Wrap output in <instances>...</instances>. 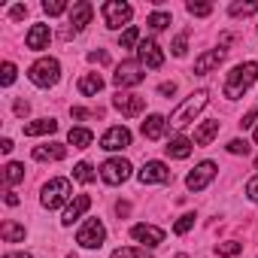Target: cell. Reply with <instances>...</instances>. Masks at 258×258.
<instances>
[{"instance_id": "d4e9b609", "label": "cell", "mask_w": 258, "mask_h": 258, "mask_svg": "<svg viewBox=\"0 0 258 258\" xmlns=\"http://www.w3.org/2000/svg\"><path fill=\"white\" fill-rule=\"evenodd\" d=\"M91 140H94V134L88 131V127H70V134H67V143L73 149H88Z\"/></svg>"}, {"instance_id": "ab89813d", "label": "cell", "mask_w": 258, "mask_h": 258, "mask_svg": "<svg viewBox=\"0 0 258 258\" xmlns=\"http://www.w3.org/2000/svg\"><path fill=\"white\" fill-rule=\"evenodd\" d=\"M246 198H249L252 204H258V173H255V176L246 182Z\"/></svg>"}, {"instance_id": "52a82bcc", "label": "cell", "mask_w": 258, "mask_h": 258, "mask_svg": "<svg viewBox=\"0 0 258 258\" xmlns=\"http://www.w3.org/2000/svg\"><path fill=\"white\" fill-rule=\"evenodd\" d=\"M131 161H124V158H106L103 164H100V179L106 182V185H121L127 176H131Z\"/></svg>"}, {"instance_id": "cb8c5ba5", "label": "cell", "mask_w": 258, "mask_h": 258, "mask_svg": "<svg viewBox=\"0 0 258 258\" xmlns=\"http://www.w3.org/2000/svg\"><path fill=\"white\" fill-rule=\"evenodd\" d=\"M79 94H85V97H94V94H100L103 91V79L97 76V73H85L82 79H79Z\"/></svg>"}, {"instance_id": "603a6c76", "label": "cell", "mask_w": 258, "mask_h": 258, "mask_svg": "<svg viewBox=\"0 0 258 258\" xmlns=\"http://www.w3.org/2000/svg\"><path fill=\"white\" fill-rule=\"evenodd\" d=\"M191 146H195V140H188V137H182V134H179V137L167 140V146H164V149H167V155H170V158H179V161H182V158H188V155H191Z\"/></svg>"}, {"instance_id": "8992f818", "label": "cell", "mask_w": 258, "mask_h": 258, "mask_svg": "<svg viewBox=\"0 0 258 258\" xmlns=\"http://www.w3.org/2000/svg\"><path fill=\"white\" fill-rule=\"evenodd\" d=\"M103 240H106V228H103L100 219H85L82 228L76 231V243H79L82 249H100Z\"/></svg>"}, {"instance_id": "60d3db41", "label": "cell", "mask_w": 258, "mask_h": 258, "mask_svg": "<svg viewBox=\"0 0 258 258\" xmlns=\"http://www.w3.org/2000/svg\"><path fill=\"white\" fill-rule=\"evenodd\" d=\"M88 61L91 64H109V55L106 52H88Z\"/></svg>"}, {"instance_id": "f6af8a7d", "label": "cell", "mask_w": 258, "mask_h": 258, "mask_svg": "<svg viewBox=\"0 0 258 258\" xmlns=\"http://www.w3.org/2000/svg\"><path fill=\"white\" fill-rule=\"evenodd\" d=\"M28 109H31L28 100H19V103H16V112H19V115H28Z\"/></svg>"}, {"instance_id": "277c9868", "label": "cell", "mask_w": 258, "mask_h": 258, "mask_svg": "<svg viewBox=\"0 0 258 258\" xmlns=\"http://www.w3.org/2000/svg\"><path fill=\"white\" fill-rule=\"evenodd\" d=\"M28 79L37 85V88H52V85H58V79H61V64H58V58H40V61H34L31 67H28Z\"/></svg>"}, {"instance_id": "7402d4cb", "label": "cell", "mask_w": 258, "mask_h": 258, "mask_svg": "<svg viewBox=\"0 0 258 258\" xmlns=\"http://www.w3.org/2000/svg\"><path fill=\"white\" fill-rule=\"evenodd\" d=\"M25 137H43V134H55L58 131V121L55 118H37V121H28L25 127Z\"/></svg>"}, {"instance_id": "5bb4252c", "label": "cell", "mask_w": 258, "mask_h": 258, "mask_svg": "<svg viewBox=\"0 0 258 258\" xmlns=\"http://www.w3.org/2000/svg\"><path fill=\"white\" fill-rule=\"evenodd\" d=\"M91 16H94V7L88 4V0H79V4H73V10H70V28H67V37H70V34H79V31L91 22Z\"/></svg>"}, {"instance_id": "b9f144b4", "label": "cell", "mask_w": 258, "mask_h": 258, "mask_svg": "<svg viewBox=\"0 0 258 258\" xmlns=\"http://www.w3.org/2000/svg\"><path fill=\"white\" fill-rule=\"evenodd\" d=\"M240 124H243V127H255V124H258V106H255L249 115H243V121H240Z\"/></svg>"}, {"instance_id": "74e56055", "label": "cell", "mask_w": 258, "mask_h": 258, "mask_svg": "<svg viewBox=\"0 0 258 258\" xmlns=\"http://www.w3.org/2000/svg\"><path fill=\"white\" fill-rule=\"evenodd\" d=\"M170 49H173V55H176V58H182V55L188 52V34H179V37L173 40V46H170Z\"/></svg>"}, {"instance_id": "30bf717a", "label": "cell", "mask_w": 258, "mask_h": 258, "mask_svg": "<svg viewBox=\"0 0 258 258\" xmlns=\"http://www.w3.org/2000/svg\"><path fill=\"white\" fill-rule=\"evenodd\" d=\"M143 64L140 61H121L118 67H115V76H112V82L118 85V88H131V85H140L143 82Z\"/></svg>"}, {"instance_id": "5b68a950", "label": "cell", "mask_w": 258, "mask_h": 258, "mask_svg": "<svg viewBox=\"0 0 258 258\" xmlns=\"http://www.w3.org/2000/svg\"><path fill=\"white\" fill-rule=\"evenodd\" d=\"M100 16H103V25L109 31H121L127 22H131L134 10H131V4H124V0H106V4L100 7ZM127 28H131V25H127Z\"/></svg>"}, {"instance_id": "7dc6e473", "label": "cell", "mask_w": 258, "mask_h": 258, "mask_svg": "<svg viewBox=\"0 0 258 258\" xmlns=\"http://www.w3.org/2000/svg\"><path fill=\"white\" fill-rule=\"evenodd\" d=\"M4 201H7V207H19V195H16V191H7Z\"/></svg>"}, {"instance_id": "ffe728a7", "label": "cell", "mask_w": 258, "mask_h": 258, "mask_svg": "<svg viewBox=\"0 0 258 258\" xmlns=\"http://www.w3.org/2000/svg\"><path fill=\"white\" fill-rule=\"evenodd\" d=\"M34 161H64L67 146L64 143H46V146H34Z\"/></svg>"}, {"instance_id": "d6986e66", "label": "cell", "mask_w": 258, "mask_h": 258, "mask_svg": "<svg viewBox=\"0 0 258 258\" xmlns=\"http://www.w3.org/2000/svg\"><path fill=\"white\" fill-rule=\"evenodd\" d=\"M167 118L164 115H158V112H152V115H146V121L140 124V131H143V137L146 140H161L164 134H167Z\"/></svg>"}, {"instance_id": "4316f807", "label": "cell", "mask_w": 258, "mask_h": 258, "mask_svg": "<svg viewBox=\"0 0 258 258\" xmlns=\"http://www.w3.org/2000/svg\"><path fill=\"white\" fill-rule=\"evenodd\" d=\"M22 179H25V164L10 161V164L4 167V182H7V185H16V182H22Z\"/></svg>"}, {"instance_id": "4fadbf2b", "label": "cell", "mask_w": 258, "mask_h": 258, "mask_svg": "<svg viewBox=\"0 0 258 258\" xmlns=\"http://www.w3.org/2000/svg\"><path fill=\"white\" fill-rule=\"evenodd\" d=\"M112 106L121 112V115H127V118H134V115H140L143 112V106H146V97H140V94H124V91H118L115 97H112Z\"/></svg>"}, {"instance_id": "9c48e42d", "label": "cell", "mask_w": 258, "mask_h": 258, "mask_svg": "<svg viewBox=\"0 0 258 258\" xmlns=\"http://www.w3.org/2000/svg\"><path fill=\"white\" fill-rule=\"evenodd\" d=\"M137 179H140L143 185H164V182L173 179V173H170V167H167L164 161H146V164L137 170Z\"/></svg>"}, {"instance_id": "d590c367", "label": "cell", "mask_w": 258, "mask_h": 258, "mask_svg": "<svg viewBox=\"0 0 258 258\" xmlns=\"http://www.w3.org/2000/svg\"><path fill=\"white\" fill-rule=\"evenodd\" d=\"M228 13H231L234 19H237V16H255V13H258V4H231Z\"/></svg>"}, {"instance_id": "816d5d0a", "label": "cell", "mask_w": 258, "mask_h": 258, "mask_svg": "<svg viewBox=\"0 0 258 258\" xmlns=\"http://www.w3.org/2000/svg\"><path fill=\"white\" fill-rule=\"evenodd\" d=\"M255 170H258V158H255Z\"/></svg>"}, {"instance_id": "83f0119b", "label": "cell", "mask_w": 258, "mask_h": 258, "mask_svg": "<svg viewBox=\"0 0 258 258\" xmlns=\"http://www.w3.org/2000/svg\"><path fill=\"white\" fill-rule=\"evenodd\" d=\"M73 179H76V182H82V185H88V182H94V179H97V173H94V167H91L88 161H79V164L73 167Z\"/></svg>"}, {"instance_id": "7bdbcfd3", "label": "cell", "mask_w": 258, "mask_h": 258, "mask_svg": "<svg viewBox=\"0 0 258 258\" xmlns=\"http://www.w3.org/2000/svg\"><path fill=\"white\" fill-rule=\"evenodd\" d=\"M10 16H13V19H25V16H28V7H22V4H16V7L10 10Z\"/></svg>"}, {"instance_id": "7c38bea8", "label": "cell", "mask_w": 258, "mask_h": 258, "mask_svg": "<svg viewBox=\"0 0 258 258\" xmlns=\"http://www.w3.org/2000/svg\"><path fill=\"white\" fill-rule=\"evenodd\" d=\"M137 61L143 64V70H158L164 64V52H161V46L155 40H143L137 46Z\"/></svg>"}, {"instance_id": "ac0fdd59", "label": "cell", "mask_w": 258, "mask_h": 258, "mask_svg": "<svg viewBox=\"0 0 258 258\" xmlns=\"http://www.w3.org/2000/svg\"><path fill=\"white\" fill-rule=\"evenodd\" d=\"M222 61H225V49H210V52H204V55L195 58V73H198V76H207V73H213Z\"/></svg>"}, {"instance_id": "ba28073f", "label": "cell", "mask_w": 258, "mask_h": 258, "mask_svg": "<svg viewBox=\"0 0 258 258\" xmlns=\"http://www.w3.org/2000/svg\"><path fill=\"white\" fill-rule=\"evenodd\" d=\"M216 173H219L216 161H201V164H195V170L185 176V188H188V191H204V188L216 179Z\"/></svg>"}, {"instance_id": "836d02e7", "label": "cell", "mask_w": 258, "mask_h": 258, "mask_svg": "<svg viewBox=\"0 0 258 258\" xmlns=\"http://www.w3.org/2000/svg\"><path fill=\"white\" fill-rule=\"evenodd\" d=\"M167 25H170V13H161V10H158V13L149 16V28H152V31H164Z\"/></svg>"}, {"instance_id": "1f68e13d", "label": "cell", "mask_w": 258, "mask_h": 258, "mask_svg": "<svg viewBox=\"0 0 258 258\" xmlns=\"http://www.w3.org/2000/svg\"><path fill=\"white\" fill-rule=\"evenodd\" d=\"M43 13L52 19V16H61L67 13V0H43Z\"/></svg>"}, {"instance_id": "e0dca14e", "label": "cell", "mask_w": 258, "mask_h": 258, "mask_svg": "<svg viewBox=\"0 0 258 258\" xmlns=\"http://www.w3.org/2000/svg\"><path fill=\"white\" fill-rule=\"evenodd\" d=\"M49 43H52V31H49V25H31L28 37H25V46L34 49V52H43V49H49Z\"/></svg>"}, {"instance_id": "f907efd6", "label": "cell", "mask_w": 258, "mask_h": 258, "mask_svg": "<svg viewBox=\"0 0 258 258\" xmlns=\"http://www.w3.org/2000/svg\"><path fill=\"white\" fill-rule=\"evenodd\" d=\"M252 140H255V143H258V124H255V131H252Z\"/></svg>"}, {"instance_id": "681fc988", "label": "cell", "mask_w": 258, "mask_h": 258, "mask_svg": "<svg viewBox=\"0 0 258 258\" xmlns=\"http://www.w3.org/2000/svg\"><path fill=\"white\" fill-rule=\"evenodd\" d=\"M4 258H31V252H28V249H25V252H7Z\"/></svg>"}, {"instance_id": "8fae6325", "label": "cell", "mask_w": 258, "mask_h": 258, "mask_svg": "<svg viewBox=\"0 0 258 258\" xmlns=\"http://www.w3.org/2000/svg\"><path fill=\"white\" fill-rule=\"evenodd\" d=\"M127 146H131V131H127L124 124L106 127V134L100 137V149H106V152H121Z\"/></svg>"}, {"instance_id": "4dcf8cb0", "label": "cell", "mask_w": 258, "mask_h": 258, "mask_svg": "<svg viewBox=\"0 0 258 258\" xmlns=\"http://www.w3.org/2000/svg\"><path fill=\"white\" fill-rule=\"evenodd\" d=\"M195 213H182L179 219H176V225H173V234H188L191 228H195Z\"/></svg>"}, {"instance_id": "f35d334b", "label": "cell", "mask_w": 258, "mask_h": 258, "mask_svg": "<svg viewBox=\"0 0 258 258\" xmlns=\"http://www.w3.org/2000/svg\"><path fill=\"white\" fill-rule=\"evenodd\" d=\"M228 152H231V155H249V143L237 137V140H231V143H228Z\"/></svg>"}, {"instance_id": "44dd1931", "label": "cell", "mask_w": 258, "mask_h": 258, "mask_svg": "<svg viewBox=\"0 0 258 258\" xmlns=\"http://www.w3.org/2000/svg\"><path fill=\"white\" fill-rule=\"evenodd\" d=\"M216 137H219V118L201 121V124H198V131H195V146H210Z\"/></svg>"}, {"instance_id": "8d00e7d4", "label": "cell", "mask_w": 258, "mask_h": 258, "mask_svg": "<svg viewBox=\"0 0 258 258\" xmlns=\"http://www.w3.org/2000/svg\"><path fill=\"white\" fill-rule=\"evenodd\" d=\"M16 76H19L16 64H13V61H4V70H0V82H4V85H13Z\"/></svg>"}, {"instance_id": "d6a6232c", "label": "cell", "mask_w": 258, "mask_h": 258, "mask_svg": "<svg viewBox=\"0 0 258 258\" xmlns=\"http://www.w3.org/2000/svg\"><path fill=\"white\" fill-rule=\"evenodd\" d=\"M185 10H188V16H195V19H207L210 13H213V4H185Z\"/></svg>"}, {"instance_id": "e575fe53", "label": "cell", "mask_w": 258, "mask_h": 258, "mask_svg": "<svg viewBox=\"0 0 258 258\" xmlns=\"http://www.w3.org/2000/svg\"><path fill=\"white\" fill-rule=\"evenodd\" d=\"M240 249H243V246H240L237 240H228V243H219V246H216V255H222V258H234Z\"/></svg>"}, {"instance_id": "484cf974", "label": "cell", "mask_w": 258, "mask_h": 258, "mask_svg": "<svg viewBox=\"0 0 258 258\" xmlns=\"http://www.w3.org/2000/svg\"><path fill=\"white\" fill-rule=\"evenodd\" d=\"M0 237H4V243H22L25 240V225L4 222V225H0Z\"/></svg>"}, {"instance_id": "f1b7e54d", "label": "cell", "mask_w": 258, "mask_h": 258, "mask_svg": "<svg viewBox=\"0 0 258 258\" xmlns=\"http://www.w3.org/2000/svg\"><path fill=\"white\" fill-rule=\"evenodd\" d=\"M140 43H143V40H140V28H134V25L124 28L121 37H118V46H121V49H134V46H140Z\"/></svg>"}, {"instance_id": "3957f363", "label": "cell", "mask_w": 258, "mask_h": 258, "mask_svg": "<svg viewBox=\"0 0 258 258\" xmlns=\"http://www.w3.org/2000/svg\"><path fill=\"white\" fill-rule=\"evenodd\" d=\"M70 198H76V195H73V185H70V179H64V176H55V179H49V182L43 185V191H40V204H43L46 210L67 207V204H70Z\"/></svg>"}, {"instance_id": "ee69618b", "label": "cell", "mask_w": 258, "mask_h": 258, "mask_svg": "<svg viewBox=\"0 0 258 258\" xmlns=\"http://www.w3.org/2000/svg\"><path fill=\"white\" fill-rule=\"evenodd\" d=\"M158 91H161L164 97H170V94L176 91V85H173V82H161V85H158Z\"/></svg>"}, {"instance_id": "6da1fadb", "label": "cell", "mask_w": 258, "mask_h": 258, "mask_svg": "<svg viewBox=\"0 0 258 258\" xmlns=\"http://www.w3.org/2000/svg\"><path fill=\"white\" fill-rule=\"evenodd\" d=\"M207 103H210V91H207V88L191 91V94H188V97H185L173 112H170V118H167V121H170V127H173V131H185V127H188L201 112H204V106H207Z\"/></svg>"}, {"instance_id": "c3c4849f", "label": "cell", "mask_w": 258, "mask_h": 258, "mask_svg": "<svg viewBox=\"0 0 258 258\" xmlns=\"http://www.w3.org/2000/svg\"><path fill=\"white\" fill-rule=\"evenodd\" d=\"M0 152H13V140H10V137L0 140Z\"/></svg>"}, {"instance_id": "bcb514c9", "label": "cell", "mask_w": 258, "mask_h": 258, "mask_svg": "<svg viewBox=\"0 0 258 258\" xmlns=\"http://www.w3.org/2000/svg\"><path fill=\"white\" fill-rule=\"evenodd\" d=\"M70 115H73V118H88V109H82V106H73V109H70Z\"/></svg>"}, {"instance_id": "9a60e30c", "label": "cell", "mask_w": 258, "mask_h": 258, "mask_svg": "<svg viewBox=\"0 0 258 258\" xmlns=\"http://www.w3.org/2000/svg\"><path fill=\"white\" fill-rule=\"evenodd\" d=\"M88 207H91V198L88 195H76L67 207H64V213H61V225H73V222H79L85 213H88Z\"/></svg>"}, {"instance_id": "f546056e", "label": "cell", "mask_w": 258, "mask_h": 258, "mask_svg": "<svg viewBox=\"0 0 258 258\" xmlns=\"http://www.w3.org/2000/svg\"><path fill=\"white\" fill-rule=\"evenodd\" d=\"M112 258H149V252L134 249V246H118V249H112Z\"/></svg>"}, {"instance_id": "7a4b0ae2", "label": "cell", "mask_w": 258, "mask_h": 258, "mask_svg": "<svg viewBox=\"0 0 258 258\" xmlns=\"http://www.w3.org/2000/svg\"><path fill=\"white\" fill-rule=\"evenodd\" d=\"M255 79H258V61H243V64H237L228 76H225V97L228 100H240L252 85H255Z\"/></svg>"}, {"instance_id": "2e32d148", "label": "cell", "mask_w": 258, "mask_h": 258, "mask_svg": "<svg viewBox=\"0 0 258 258\" xmlns=\"http://www.w3.org/2000/svg\"><path fill=\"white\" fill-rule=\"evenodd\" d=\"M131 237H134L137 243L149 246V249H155L158 243H164V231H161L158 225H134V228H131Z\"/></svg>"}]
</instances>
